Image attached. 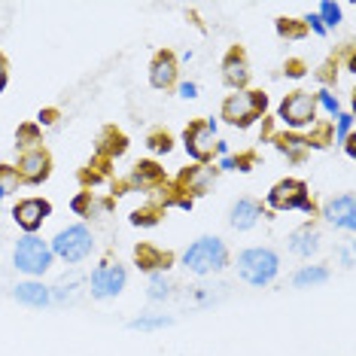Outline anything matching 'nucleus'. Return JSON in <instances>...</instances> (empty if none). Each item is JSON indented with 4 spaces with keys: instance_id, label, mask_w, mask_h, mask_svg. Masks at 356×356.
Returning <instances> with one entry per match:
<instances>
[{
    "instance_id": "obj_31",
    "label": "nucleus",
    "mask_w": 356,
    "mask_h": 356,
    "mask_svg": "<svg viewBox=\"0 0 356 356\" xmlns=\"http://www.w3.org/2000/svg\"><path fill=\"white\" fill-rule=\"evenodd\" d=\"M274 31H277L280 40H293V43H298V40L307 37V25L302 19H286V15H280L277 22H274Z\"/></svg>"
},
{
    "instance_id": "obj_17",
    "label": "nucleus",
    "mask_w": 356,
    "mask_h": 356,
    "mask_svg": "<svg viewBox=\"0 0 356 356\" xmlns=\"http://www.w3.org/2000/svg\"><path fill=\"white\" fill-rule=\"evenodd\" d=\"M320 216L329 225H335V229L353 232L356 229V201H353V195H350V192H344V195L329 198L326 204L320 207Z\"/></svg>"
},
{
    "instance_id": "obj_37",
    "label": "nucleus",
    "mask_w": 356,
    "mask_h": 356,
    "mask_svg": "<svg viewBox=\"0 0 356 356\" xmlns=\"http://www.w3.org/2000/svg\"><path fill=\"white\" fill-rule=\"evenodd\" d=\"M332 125H335V143H344L353 131V113H338V119Z\"/></svg>"
},
{
    "instance_id": "obj_7",
    "label": "nucleus",
    "mask_w": 356,
    "mask_h": 356,
    "mask_svg": "<svg viewBox=\"0 0 356 356\" xmlns=\"http://www.w3.org/2000/svg\"><path fill=\"white\" fill-rule=\"evenodd\" d=\"M49 250H52L55 259H61V262H67V265H76V262H83V259L92 256V250H95V234H92V229H88V225H83V222L67 225V229H61V232L49 241Z\"/></svg>"
},
{
    "instance_id": "obj_25",
    "label": "nucleus",
    "mask_w": 356,
    "mask_h": 356,
    "mask_svg": "<svg viewBox=\"0 0 356 356\" xmlns=\"http://www.w3.org/2000/svg\"><path fill=\"white\" fill-rule=\"evenodd\" d=\"M305 143H307V149H329L335 143V125H332V119H317V122L307 128Z\"/></svg>"
},
{
    "instance_id": "obj_12",
    "label": "nucleus",
    "mask_w": 356,
    "mask_h": 356,
    "mask_svg": "<svg viewBox=\"0 0 356 356\" xmlns=\"http://www.w3.org/2000/svg\"><path fill=\"white\" fill-rule=\"evenodd\" d=\"M13 168H15V177H19L22 186H40L52 177V152L46 147L22 152Z\"/></svg>"
},
{
    "instance_id": "obj_38",
    "label": "nucleus",
    "mask_w": 356,
    "mask_h": 356,
    "mask_svg": "<svg viewBox=\"0 0 356 356\" xmlns=\"http://www.w3.org/2000/svg\"><path fill=\"white\" fill-rule=\"evenodd\" d=\"M19 177H15V168L13 165H0V189L6 192V195H13L15 189H19Z\"/></svg>"
},
{
    "instance_id": "obj_16",
    "label": "nucleus",
    "mask_w": 356,
    "mask_h": 356,
    "mask_svg": "<svg viewBox=\"0 0 356 356\" xmlns=\"http://www.w3.org/2000/svg\"><path fill=\"white\" fill-rule=\"evenodd\" d=\"M177 76H180V61L171 49H159L149 61V86L159 88V92H168V88L177 86Z\"/></svg>"
},
{
    "instance_id": "obj_15",
    "label": "nucleus",
    "mask_w": 356,
    "mask_h": 356,
    "mask_svg": "<svg viewBox=\"0 0 356 356\" xmlns=\"http://www.w3.org/2000/svg\"><path fill=\"white\" fill-rule=\"evenodd\" d=\"M131 256H134V265L143 274H165L177 262V256L171 250H161L152 244V241H140V244L131 250Z\"/></svg>"
},
{
    "instance_id": "obj_33",
    "label": "nucleus",
    "mask_w": 356,
    "mask_h": 356,
    "mask_svg": "<svg viewBox=\"0 0 356 356\" xmlns=\"http://www.w3.org/2000/svg\"><path fill=\"white\" fill-rule=\"evenodd\" d=\"M171 289L174 283L165 277V274H149V283H147V296L152 302H165V298H171Z\"/></svg>"
},
{
    "instance_id": "obj_9",
    "label": "nucleus",
    "mask_w": 356,
    "mask_h": 356,
    "mask_svg": "<svg viewBox=\"0 0 356 356\" xmlns=\"http://www.w3.org/2000/svg\"><path fill=\"white\" fill-rule=\"evenodd\" d=\"M183 147L195 165H210L216 147V122L213 119H192L183 128Z\"/></svg>"
},
{
    "instance_id": "obj_40",
    "label": "nucleus",
    "mask_w": 356,
    "mask_h": 356,
    "mask_svg": "<svg viewBox=\"0 0 356 356\" xmlns=\"http://www.w3.org/2000/svg\"><path fill=\"white\" fill-rule=\"evenodd\" d=\"M58 116H61V110H58V107H46V110H40V113H37V125H40V128H43V125L49 128V125L58 122Z\"/></svg>"
},
{
    "instance_id": "obj_6",
    "label": "nucleus",
    "mask_w": 356,
    "mask_h": 356,
    "mask_svg": "<svg viewBox=\"0 0 356 356\" xmlns=\"http://www.w3.org/2000/svg\"><path fill=\"white\" fill-rule=\"evenodd\" d=\"M161 183H168L165 168H161L156 159H143V161H137V165L122 177V180H110V186H113L110 198L116 201V198L128 195V192H147V195H149V192H156Z\"/></svg>"
},
{
    "instance_id": "obj_42",
    "label": "nucleus",
    "mask_w": 356,
    "mask_h": 356,
    "mask_svg": "<svg viewBox=\"0 0 356 356\" xmlns=\"http://www.w3.org/2000/svg\"><path fill=\"white\" fill-rule=\"evenodd\" d=\"M6 86H10V61H6V55L0 52V95H3Z\"/></svg>"
},
{
    "instance_id": "obj_46",
    "label": "nucleus",
    "mask_w": 356,
    "mask_h": 356,
    "mask_svg": "<svg viewBox=\"0 0 356 356\" xmlns=\"http://www.w3.org/2000/svg\"><path fill=\"white\" fill-rule=\"evenodd\" d=\"M3 198H10V195H6V192H3V189H0V204H3Z\"/></svg>"
},
{
    "instance_id": "obj_20",
    "label": "nucleus",
    "mask_w": 356,
    "mask_h": 356,
    "mask_svg": "<svg viewBox=\"0 0 356 356\" xmlns=\"http://www.w3.org/2000/svg\"><path fill=\"white\" fill-rule=\"evenodd\" d=\"M259 216H265V204L256 198H238L229 210V225L234 232H250L259 222Z\"/></svg>"
},
{
    "instance_id": "obj_24",
    "label": "nucleus",
    "mask_w": 356,
    "mask_h": 356,
    "mask_svg": "<svg viewBox=\"0 0 356 356\" xmlns=\"http://www.w3.org/2000/svg\"><path fill=\"white\" fill-rule=\"evenodd\" d=\"M113 204H116V201H113V198H98V192H79V195L70 201V210H74L76 216H86V220H92V216L107 213Z\"/></svg>"
},
{
    "instance_id": "obj_23",
    "label": "nucleus",
    "mask_w": 356,
    "mask_h": 356,
    "mask_svg": "<svg viewBox=\"0 0 356 356\" xmlns=\"http://www.w3.org/2000/svg\"><path fill=\"white\" fill-rule=\"evenodd\" d=\"M76 180H79V186H83V192H95L98 186L113 180V161H104V159L95 156L86 168L76 171Z\"/></svg>"
},
{
    "instance_id": "obj_14",
    "label": "nucleus",
    "mask_w": 356,
    "mask_h": 356,
    "mask_svg": "<svg viewBox=\"0 0 356 356\" xmlns=\"http://www.w3.org/2000/svg\"><path fill=\"white\" fill-rule=\"evenodd\" d=\"M222 83L225 88H232V92H244V88L250 86V55L244 46H229V52L222 55Z\"/></svg>"
},
{
    "instance_id": "obj_1",
    "label": "nucleus",
    "mask_w": 356,
    "mask_h": 356,
    "mask_svg": "<svg viewBox=\"0 0 356 356\" xmlns=\"http://www.w3.org/2000/svg\"><path fill=\"white\" fill-rule=\"evenodd\" d=\"M180 262H183L186 271L204 277V274H213V271L229 268L232 253H229V247H225L222 238H216V234H204V238H198L195 244L186 247V253H183Z\"/></svg>"
},
{
    "instance_id": "obj_45",
    "label": "nucleus",
    "mask_w": 356,
    "mask_h": 356,
    "mask_svg": "<svg viewBox=\"0 0 356 356\" xmlns=\"http://www.w3.org/2000/svg\"><path fill=\"white\" fill-rule=\"evenodd\" d=\"M341 259H344V268H350V265H353V250H350V247H344Z\"/></svg>"
},
{
    "instance_id": "obj_22",
    "label": "nucleus",
    "mask_w": 356,
    "mask_h": 356,
    "mask_svg": "<svg viewBox=\"0 0 356 356\" xmlns=\"http://www.w3.org/2000/svg\"><path fill=\"white\" fill-rule=\"evenodd\" d=\"M268 143H274V149L280 156H286V161H293V165H302L307 159V152H311L305 143V134H296V131H274Z\"/></svg>"
},
{
    "instance_id": "obj_19",
    "label": "nucleus",
    "mask_w": 356,
    "mask_h": 356,
    "mask_svg": "<svg viewBox=\"0 0 356 356\" xmlns=\"http://www.w3.org/2000/svg\"><path fill=\"white\" fill-rule=\"evenodd\" d=\"M13 298L25 307H34V311H43V307L52 305V289L46 286L43 280H22L13 286Z\"/></svg>"
},
{
    "instance_id": "obj_26",
    "label": "nucleus",
    "mask_w": 356,
    "mask_h": 356,
    "mask_svg": "<svg viewBox=\"0 0 356 356\" xmlns=\"http://www.w3.org/2000/svg\"><path fill=\"white\" fill-rule=\"evenodd\" d=\"M40 147H43V128L37 122H22L15 128V149H19V156L31 149H40Z\"/></svg>"
},
{
    "instance_id": "obj_44",
    "label": "nucleus",
    "mask_w": 356,
    "mask_h": 356,
    "mask_svg": "<svg viewBox=\"0 0 356 356\" xmlns=\"http://www.w3.org/2000/svg\"><path fill=\"white\" fill-rule=\"evenodd\" d=\"M344 152H347V156H350V159L356 156V137H353V134L344 140Z\"/></svg>"
},
{
    "instance_id": "obj_29",
    "label": "nucleus",
    "mask_w": 356,
    "mask_h": 356,
    "mask_svg": "<svg viewBox=\"0 0 356 356\" xmlns=\"http://www.w3.org/2000/svg\"><path fill=\"white\" fill-rule=\"evenodd\" d=\"M168 326H174V317H168V314H140V317L128 320L131 332H159Z\"/></svg>"
},
{
    "instance_id": "obj_28",
    "label": "nucleus",
    "mask_w": 356,
    "mask_h": 356,
    "mask_svg": "<svg viewBox=\"0 0 356 356\" xmlns=\"http://www.w3.org/2000/svg\"><path fill=\"white\" fill-rule=\"evenodd\" d=\"M256 165H259V152H256V149H244V152H238V156H222L216 168H220V171H241V174H250Z\"/></svg>"
},
{
    "instance_id": "obj_4",
    "label": "nucleus",
    "mask_w": 356,
    "mask_h": 356,
    "mask_svg": "<svg viewBox=\"0 0 356 356\" xmlns=\"http://www.w3.org/2000/svg\"><path fill=\"white\" fill-rule=\"evenodd\" d=\"M265 210L268 213H286V210H302V213H317V204L311 201V189H307L305 180L298 177H286V180H277L268 189V198H265Z\"/></svg>"
},
{
    "instance_id": "obj_18",
    "label": "nucleus",
    "mask_w": 356,
    "mask_h": 356,
    "mask_svg": "<svg viewBox=\"0 0 356 356\" xmlns=\"http://www.w3.org/2000/svg\"><path fill=\"white\" fill-rule=\"evenodd\" d=\"M128 152V134L116 125H104L98 137H95V156L104 161H116Z\"/></svg>"
},
{
    "instance_id": "obj_2",
    "label": "nucleus",
    "mask_w": 356,
    "mask_h": 356,
    "mask_svg": "<svg viewBox=\"0 0 356 356\" xmlns=\"http://www.w3.org/2000/svg\"><path fill=\"white\" fill-rule=\"evenodd\" d=\"M234 268H238V277L250 286H268L280 274V256L271 247H247L238 253Z\"/></svg>"
},
{
    "instance_id": "obj_30",
    "label": "nucleus",
    "mask_w": 356,
    "mask_h": 356,
    "mask_svg": "<svg viewBox=\"0 0 356 356\" xmlns=\"http://www.w3.org/2000/svg\"><path fill=\"white\" fill-rule=\"evenodd\" d=\"M161 216H165V210H161L159 204H152V201H147L143 207L131 210L128 222L137 225V229H152V225H159V222H161Z\"/></svg>"
},
{
    "instance_id": "obj_3",
    "label": "nucleus",
    "mask_w": 356,
    "mask_h": 356,
    "mask_svg": "<svg viewBox=\"0 0 356 356\" xmlns=\"http://www.w3.org/2000/svg\"><path fill=\"white\" fill-rule=\"evenodd\" d=\"M268 113V95L259 92V88H244V92H234L222 101L220 116L234 128H250Z\"/></svg>"
},
{
    "instance_id": "obj_39",
    "label": "nucleus",
    "mask_w": 356,
    "mask_h": 356,
    "mask_svg": "<svg viewBox=\"0 0 356 356\" xmlns=\"http://www.w3.org/2000/svg\"><path fill=\"white\" fill-rule=\"evenodd\" d=\"M307 61L305 58H286L283 61V74H286L289 79H302V76H307Z\"/></svg>"
},
{
    "instance_id": "obj_10",
    "label": "nucleus",
    "mask_w": 356,
    "mask_h": 356,
    "mask_svg": "<svg viewBox=\"0 0 356 356\" xmlns=\"http://www.w3.org/2000/svg\"><path fill=\"white\" fill-rule=\"evenodd\" d=\"M216 180H220V168L216 165H189V168H183L171 183L180 198L195 201L201 195H207V192H213Z\"/></svg>"
},
{
    "instance_id": "obj_5",
    "label": "nucleus",
    "mask_w": 356,
    "mask_h": 356,
    "mask_svg": "<svg viewBox=\"0 0 356 356\" xmlns=\"http://www.w3.org/2000/svg\"><path fill=\"white\" fill-rule=\"evenodd\" d=\"M55 256L49 250V241H43L40 234H22L13 247V265L19 268L22 274H28L31 280L43 277L46 271L52 268Z\"/></svg>"
},
{
    "instance_id": "obj_41",
    "label": "nucleus",
    "mask_w": 356,
    "mask_h": 356,
    "mask_svg": "<svg viewBox=\"0 0 356 356\" xmlns=\"http://www.w3.org/2000/svg\"><path fill=\"white\" fill-rule=\"evenodd\" d=\"M302 22H305V25H307V34H317V37H326V34H329V31H326V28H323V22L317 19V13H307V15H305V19H302Z\"/></svg>"
},
{
    "instance_id": "obj_35",
    "label": "nucleus",
    "mask_w": 356,
    "mask_h": 356,
    "mask_svg": "<svg viewBox=\"0 0 356 356\" xmlns=\"http://www.w3.org/2000/svg\"><path fill=\"white\" fill-rule=\"evenodd\" d=\"M314 98H317V113L323 110L326 116L338 119V113H341V104H338V98L329 92V88H320V92H314Z\"/></svg>"
},
{
    "instance_id": "obj_11",
    "label": "nucleus",
    "mask_w": 356,
    "mask_h": 356,
    "mask_svg": "<svg viewBox=\"0 0 356 356\" xmlns=\"http://www.w3.org/2000/svg\"><path fill=\"white\" fill-rule=\"evenodd\" d=\"M125 283H128L125 265L107 262V259H104L101 265H95L92 277H88V289H92V298H98V302H107V298L122 296Z\"/></svg>"
},
{
    "instance_id": "obj_32",
    "label": "nucleus",
    "mask_w": 356,
    "mask_h": 356,
    "mask_svg": "<svg viewBox=\"0 0 356 356\" xmlns=\"http://www.w3.org/2000/svg\"><path fill=\"white\" fill-rule=\"evenodd\" d=\"M147 149L152 156H168V152L174 149V137L171 131H165V128H152L147 134Z\"/></svg>"
},
{
    "instance_id": "obj_13",
    "label": "nucleus",
    "mask_w": 356,
    "mask_h": 356,
    "mask_svg": "<svg viewBox=\"0 0 356 356\" xmlns=\"http://www.w3.org/2000/svg\"><path fill=\"white\" fill-rule=\"evenodd\" d=\"M49 216H52V204L46 198L31 195V198H22L13 204V220L25 234H37Z\"/></svg>"
},
{
    "instance_id": "obj_27",
    "label": "nucleus",
    "mask_w": 356,
    "mask_h": 356,
    "mask_svg": "<svg viewBox=\"0 0 356 356\" xmlns=\"http://www.w3.org/2000/svg\"><path fill=\"white\" fill-rule=\"evenodd\" d=\"M329 280V268L326 265H305L293 274V286L296 289H311V286H323Z\"/></svg>"
},
{
    "instance_id": "obj_34",
    "label": "nucleus",
    "mask_w": 356,
    "mask_h": 356,
    "mask_svg": "<svg viewBox=\"0 0 356 356\" xmlns=\"http://www.w3.org/2000/svg\"><path fill=\"white\" fill-rule=\"evenodd\" d=\"M341 6H338V3H332V0H326V3H320L317 6V19L323 22V28H326V31H332V28H338V25H341Z\"/></svg>"
},
{
    "instance_id": "obj_8",
    "label": "nucleus",
    "mask_w": 356,
    "mask_h": 356,
    "mask_svg": "<svg viewBox=\"0 0 356 356\" xmlns=\"http://www.w3.org/2000/svg\"><path fill=\"white\" fill-rule=\"evenodd\" d=\"M277 122L296 134L311 128L317 122V98H314V92H305V88L289 92L277 107Z\"/></svg>"
},
{
    "instance_id": "obj_36",
    "label": "nucleus",
    "mask_w": 356,
    "mask_h": 356,
    "mask_svg": "<svg viewBox=\"0 0 356 356\" xmlns=\"http://www.w3.org/2000/svg\"><path fill=\"white\" fill-rule=\"evenodd\" d=\"M314 76L320 79V86H323V88H332V86H335V79H338V58H335V55H332L329 61H323Z\"/></svg>"
},
{
    "instance_id": "obj_21",
    "label": "nucleus",
    "mask_w": 356,
    "mask_h": 356,
    "mask_svg": "<svg viewBox=\"0 0 356 356\" xmlns=\"http://www.w3.org/2000/svg\"><path fill=\"white\" fill-rule=\"evenodd\" d=\"M286 247H289V253L298 256V259H311L320 250V232H317V225L302 222L298 229H293V232H289V238H286Z\"/></svg>"
},
{
    "instance_id": "obj_43",
    "label": "nucleus",
    "mask_w": 356,
    "mask_h": 356,
    "mask_svg": "<svg viewBox=\"0 0 356 356\" xmlns=\"http://www.w3.org/2000/svg\"><path fill=\"white\" fill-rule=\"evenodd\" d=\"M177 92H180V98L192 101V98H198V83H180L177 86Z\"/></svg>"
}]
</instances>
